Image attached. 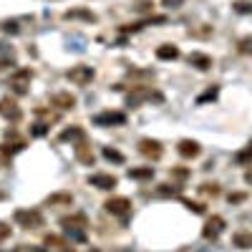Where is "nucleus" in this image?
<instances>
[{"label": "nucleus", "mask_w": 252, "mask_h": 252, "mask_svg": "<svg viewBox=\"0 0 252 252\" xmlns=\"http://www.w3.org/2000/svg\"><path fill=\"white\" fill-rule=\"evenodd\" d=\"M224 227H227L224 217L212 215V217H209V220L204 222V227H202V237H204V240H217V237L224 232Z\"/></svg>", "instance_id": "obj_5"}, {"label": "nucleus", "mask_w": 252, "mask_h": 252, "mask_svg": "<svg viewBox=\"0 0 252 252\" xmlns=\"http://www.w3.org/2000/svg\"><path fill=\"white\" fill-rule=\"evenodd\" d=\"M5 237H10V227L5 222H0V240H5Z\"/></svg>", "instance_id": "obj_30"}, {"label": "nucleus", "mask_w": 252, "mask_h": 252, "mask_svg": "<svg viewBox=\"0 0 252 252\" xmlns=\"http://www.w3.org/2000/svg\"><path fill=\"white\" fill-rule=\"evenodd\" d=\"M73 152H76V159L81 161V164H86V166H94V152H91V146L86 144V139H81V141H76L73 144Z\"/></svg>", "instance_id": "obj_10"}, {"label": "nucleus", "mask_w": 252, "mask_h": 252, "mask_svg": "<svg viewBox=\"0 0 252 252\" xmlns=\"http://www.w3.org/2000/svg\"><path fill=\"white\" fill-rule=\"evenodd\" d=\"M184 204H187V209H192L194 215H204V212H207L204 204H199V202H189V199H184Z\"/></svg>", "instance_id": "obj_24"}, {"label": "nucleus", "mask_w": 252, "mask_h": 252, "mask_svg": "<svg viewBox=\"0 0 252 252\" xmlns=\"http://www.w3.org/2000/svg\"><path fill=\"white\" fill-rule=\"evenodd\" d=\"M31 78H33V71H31V68H20V71H15V73L10 76V86L15 89V94H26Z\"/></svg>", "instance_id": "obj_7"}, {"label": "nucleus", "mask_w": 252, "mask_h": 252, "mask_svg": "<svg viewBox=\"0 0 252 252\" xmlns=\"http://www.w3.org/2000/svg\"><path fill=\"white\" fill-rule=\"evenodd\" d=\"M202 192H204V194L217 197V194H220V187H217V184H202Z\"/></svg>", "instance_id": "obj_27"}, {"label": "nucleus", "mask_w": 252, "mask_h": 252, "mask_svg": "<svg viewBox=\"0 0 252 252\" xmlns=\"http://www.w3.org/2000/svg\"><path fill=\"white\" fill-rule=\"evenodd\" d=\"M189 66H194V68H199V71H209L215 66V61H212V56H207V53H199V51H194V53H189Z\"/></svg>", "instance_id": "obj_13"}, {"label": "nucleus", "mask_w": 252, "mask_h": 252, "mask_svg": "<svg viewBox=\"0 0 252 252\" xmlns=\"http://www.w3.org/2000/svg\"><path fill=\"white\" fill-rule=\"evenodd\" d=\"M89 184L91 187H96V189H116V184H119V179L114 177V174H91L89 177Z\"/></svg>", "instance_id": "obj_11"}, {"label": "nucleus", "mask_w": 252, "mask_h": 252, "mask_svg": "<svg viewBox=\"0 0 252 252\" xmlns=\"http://www.w3.org/2000/svg\"><path fill=\"white\" fill-rule=\"evenodd\" d=\"M94 76H96V71H94V66H73L68 73H66V78L71 81V83H76V86H89V83L94 81Z\"/></svg>", "instance_id": "obj_3"}, {"label": "nucleus", "mask_w": 252, "mask_h": 252, "mask_svg": "<svg viewBox=\"0 0 252 252\" xmlns=\"http://www.w3.org/2000/svg\"><path fill=\"white\" fill-rule=\"evenodd\" d=\"M103 157H106L109 161H116V164H124V154L116 152L114 146H103Z\"/></svg>", "instance_id": "obj_23"}, {"label": "nucleus", "mask_w": 252, "mask_h": 252, "mask_svg": "<svg viewBox=\"0 0 252 252\" xmlns=\"http://www.w3.org/2000/svg\"><path fill=\"white\" fill-rule=\"evenodd\" d=\"M245 182H247V184H250V187H252V166H250V169H247V172H245Z\"/></svg>", "instance_id": "obj_35"}, {"label": "nucleus", "mask_w": 252, "mask_h": 252, "mask_svg": "<svg viewBox=\"0 0 252 252\" xmlns=\"http://www.w3.org/2000/svg\"><path fill=\"white\" fill-rule=\"evenodd\" d=\"M103 209H106L109 215H114V217H126L131 212V199L129 197H111V199H106Z\"/></svg>", "instance_id": "obj_4"}, {"label": "nucleus", "mask_w": 252, "mask_h": 252, "mask_svg": "<svg viewBox=\"0 0 252 252\" xmlns=\"http://www.w3.org/2000/svg\"><path fill=\"white\" fill-rule=\"evenodd\" d=\"M182 53H179V48L174 46V43H164V46H159L157 48V58L159 61H177Z\"/></svg>", "instance_id": "obj_14"}, {"label": "nucleus", "mask_w": 252, "mask_h": 252, "mask_svg": "<svg viewBox=\"0 0 252 252\" xmlns=\"http://www.w3.org/2000/svg\"><path fill=\"white\" fill-rule=\"evenodd\" d=\"M66 18H68V20L81 18V20H89V23H96V15H94L91 10H68V13H66Z\"/></svg>", "instance_id": "obj_21"}, {"label": "nucleus", "mask_w": 252, "mask_h": 252, "mask_svg": "<svg viewBox=\"0 0 252 252\" xmlns=\"http://www.w3.org/2000/svg\"><path fill=\"white\" fill-rule=\"evenodd\" d=\"M48 204H73V194L71 192H56V194H51L48 199H46Z\"/></svg>", "instance_id": "obj_18"}, {"label": "nucleus", "mask_w": 252, "mask_h": 252, "mask_svg": "<svg viewBox=\"0 0 252 252\" xmlns=\"http://www.w3.org/2000/svg\"><path fill=\"white\" fill-rule=\"evenodd\" d=\"M177 152H179L184 159H197V157L202 154V146H199V141H194V139H182V141L177 144Z\"/></svg>", "instance_id": "obj_9"}, {"label": "nucleus", "mask_w": 252, "mask_h": 252, "mask_svg": "<svg viewBox=\"0 0 252 252\" xmlns=\"http://www.w3.org/2000/svg\"><path fill=\"white\" fill-rule=\"evenodd\" d=\"M89 252H101V250H89Z\"/></svg>", "instance_id": "obj_36"}, {"label": "nucleus", "mask_w": 252, "mask_h": 252, "mask_svg": "<svg viewBox=\"0 0 252 252\" xmlns=\"http://www.w3.org/2000/svg\"><path fill=\"white\" fill-rule=\"evenodd\" d=\"M172 174H174V177H179V179H184L189 172H187V169H172Z\"/></svg>", "instance_id": "obj_34"}, {"label": "nucleus", "mask_w": 252, "mask_h": 252, "mask_svg": "<svg viewBox=\"0 0 252 252\" xmlns=\"http://www.w3.org/2000/svg\"><path fill=\"white\" fill-rule=\"evenodd\" d=\"M96 126H124L126 124V114L124 111H103L94 116Z\"/></svg>", "instance_id": "obj_6"}, {"label": "nucleus", "mask_w": 252, "mask_h": 252, "mask_svg": "<svg viewBox=\"0 0 252 252\" xmlns=\"http://www.w3.org/2000/svg\"><path fill=\"white\" fill-rule=\"evenodd\" d=\"M3 31L5 33H18V23H3Z\"/></svg>", "instance_id": "obj_31"}, {"label": "nucleus", "mask_w": 252, "mask_h": 252, "mask_svg": "<svg viewBox=\"0 0 252 252\" xmlns=\"http://www.w3.org/2000/svg\"><path fill=\"white\" fill-rule=\"evenodd\" d=\"M245 197H247V194H242V192H240V194H229V202H232V204H235V202H245Z\"/></svg>", "instance_id": "obj_32"}, {"label": "nucleus", "mask_w": 252, "mask_h": 252, "mask_svg": "<svg viewBox=\"0 0 252 252\" xmlns=\"http://www.w3.org/2000/svg\"><path fill=\"white\" fill-rule=\"evenodd\" d=\"M237 51H240L242 56H252V35H242V38L237 40Z\"/></svg>", "instance_id": "obj_22"}, {"label": "nucleus", "mask_w": 252, "mask_h": 252, "mask_svg": "<svg viewBox=\"0 0 252 252\" xmlns=\"http://www.w3.org/2000/svg\"><path fill=\"white\" fill-rule=\"evenodd\" d=\"M81 139H86V134H83L81 126H71V129H66L61 134V141H81Z\"/></svg>", "instance_id": "obj_16"}, {"label": "nucleus", "mask_w": 252, "mask_h": 252, "mask_svg": "<svg viewBox=\"0 0 252 252\" xmlns=\"http://www.w3.org/2000/svg\"><path fill=\"white\" fill-rule=\"evenodd\" d=\"M61 227H63V232L66 235H71L76 242H83L86 240V227H89V220H86V215H73V217H63L61 220Z\"/></svg>", "instance_id": "obj_1"}, {"label": "nucleus", "mask_w": 252, "mask_h": 252, "mask_svg": "<svg viewBox=\"0 0 252 252\" xmlns=\"http://www.w3.org/2000/svg\"><path fill=\"white\" fill-rule=\"evenodd\" d=\"M131 179H152L154 177V166H136V169H129Z\"/></svg>", "instance_id": "obj_19"}, {"label": "nucleus", "mask_w": 252, "mask_h": 252, "mask_svg": "<svg viewBox=\"0 0 252 252\" xmlns=\"http://www.w3.org/2000/svg\"><path fill=\"white\" fill-rule=\"evenodd\" d=\"M13 220H15L18 227H23V229H38V227H43V215H40L38 209H15Z\"/></svg>", "instance_id": "obj_2"}, {"label": "nucleus", "mask_w": 252, "mask_h": 252, "mask_svg": "<svg viewBox=\"0 0 252 252\" xmlns=\"http://www.w3.org/2000/svg\"><path fill=\"white\" fill-rule=\"evenodd\" d=\"M63 252H73V250H63Z\"/></svg>", "instance_id": "obj_37"}, {"label": "nucleus", "mask_w": 252, "mask_h": 252, "mask_svg": "<svg viewBox=\"0 0 252 252\" xmlns=\"http://www.w3.org/2000/svg\"><path fill=\"white\" fill-rule=\"evenodd\" d=\"M139 152L144 154V157H149V159H161V154H164V149H161V144L157 141V139H141L139 141Z\"/></svg>", "instance_id": "obj_8"}, {"label": "nucleus", "mask_w": 252, "mask_h": 252, "mask_svg": "<svg viewBox=\"0 0 252 252\" xmlns=\"http://www.w3.org/2000/svg\"><path fill=\"white\" fill-rule=\"evenodd\" d=\"M235 10H237V13H252V3H247V0H237Z\"/></svg>", "instance_id": "obj_26"}, {"label": "nucleus", "mask_w": 252, "mask_h": 252, "mask_svg": "<svg viewBox=\"0 0 252 252\" xmlns=\"http://www.w3.org/2000/svg\"><path fill=\"white\" fill-rule=\"evenodd\" d=\"M235 161H237L240 166H252V144H247L245 149H240V152L235 154Z\"/></svg>", "instance_id": "obj_17"}, {"label": "nucleus", "mask_w": 252, "mask_h": 252, "mask_svg": "<svg viewBox=\"0 0 252 252\" xmlns=\"http://www.w3.org/2000/svg\"><path fill=\"white\" fill-rule=\"evenodd\" d=\"M212 98H217V89H209L207 94H202V96L197 98V103H204V101H212Z\"/></svg>", "instance_id": "obj_28"}, {"label": "nucleus", "mask_w": 252, "mask_h": 252, "mask_svg": "<svg viewBox=\"0 0 252 252\" xmlns=\"http://www.w3.org/2000/svg\"><path fill=\"white\" fill-rule=\"evenodd\" d=\"M31 134H33V136H46V134H48V126H46V124H33Z\"/></svg>", "instance_id": "obj_25"}, {"label": "nucleus", "mask_w": 252, "mask_h": 252, "mask_svg": "<svg viewBox=\"0 0 252 252\" xmlns=\"http://www.w3.org/2000/svg\"><path fill=\"white\" fill-rule=\"evenodd\" d=\"M51 103L53 106H58V109H73L76 106V96H71V94H56L53 98H51Z\"/></svg>", "instance_id": "obj_15"}, {"label": "nucleus", "mask_w": 252, "mask_h": 252, "mask_svg": "<svg viewBox=\"0 0 252 252\" xmlns=\"http://www.w3.org/2000/svg\"><path fill=\"white\" fill-rule=\"evenodd\" d=\"M232 242H235V247L250 250V247H252V232H235Z\"/></svg>", "instance_id": "obj_20"}, {"label": "nucleus", "mask_w": 252, "mask_h": 252, "mask_svg": "<svg viewBox=\"0 0 252 252\" xmlns=\"http://www.w3.org/2000/svg\"><path fill=\"white\" fill-rule=\"evenodd\" d=\"M0 116H5V119H10V121H18L20 116H23V111L18 109V103L13 101V98H0Z\"/></svg>", "instance_id": "obj_12"}, {"label": "nucleus", "mask_w": 252, "mask_h": 252, "mask_svg": "<svg viewBox=\"0 0 252 252\" xmlns=\"http://www.w3.org/2000/svg\"><path fill=\"white\" fill-rule=\"evenodd\" d=\"M161 5L174 10V8H182V5H184V0H161Z\"/></svg>", "instance_id": "obj_29"}, {"label": "nucleus", "mask_w": 252, "mask_h": 252, "mask_svg": "<svg viewBox=\"0 0 252 252\" xmlns=\"http://www.w3.org/2000/svg\"><path fill=\"white\" fill-rule=\"evenodd\" d=\"M136 10H139V13H146V10H152V3H139V5H136Z\"/></svg>", "instance_id": "obj_33"}]
</instances>
